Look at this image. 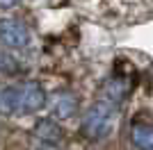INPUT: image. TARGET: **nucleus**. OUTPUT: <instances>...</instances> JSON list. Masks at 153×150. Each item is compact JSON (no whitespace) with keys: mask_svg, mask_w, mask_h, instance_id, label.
I'll return each instance as SVG.
<instances>
[{"mask_svg":"<svg viewBox=\"0 0 153 150\" xmlns=\"http://www.w3.org/2000/svg\"><path fill=\"white\" fill-rule=\"evenodd\" d=\"M19 0H0V7H12V5H16Z\"/></svg>","mask_w":153,"mask_h":150,"instance_id":"obj_11","label":"nucleus"},{"mask_svg":"<svg viewBox=\"0 0 153 150\" xmlns=\"http://www.w3.org/2000/svg\"><path fill=\"white\" fill-rule=\"evenodd\" d=\"M55 116H59V118H69V116H73V114L78 112V100L73 98L71 93H62L57 100H55Z\"/></svg>","mask_w":153,"mask_h":150,"instance_id":"obj_8","label":"nucleus"},{"mask_svg":"<svg viewBox=\"0 0 153 150\" xmlns=\"http://www.w3.org/2000/svg\"><path fill=\"white\" fill-rule=\"evenodd\" d=\"M16 68V64H14V59L7 52H2L0 50V73H9V71H14Z\"/></svg>","mask_w":153,"mask_h":150,"instance_id":"obj_9","label":"nucleus"},{"mask_svg":"<svg viewBox=\"0 0 153 150\" xmlns=\"http://www.w3.org/2000/svg\"><path fill=\"white\" fill-rule=\"evenodd\" d=\"M114 123H117V107L105 102V100H98L87 109L82 118V134L85 137L94 139H105L110 132L114 130Z\"/></svg>","mask_w":153,"mask_h":150,"instance_id":"obj_1","label":"nucleus"},{"mask_svg":"<svg viewBox=\"0 0 153 150\" xmlns=\"http://www.w3.org/2000/svg\"><path fill=\"white\" fill-rule=\"evenodd\" d=\"M34 137L41 139L44 143H57L59 139H62V127L53 118H41L34 125Z\"/></svg>","mask_w":153,"mask_h":150,"instance_id":"obj_5","label":"nucleus"},{"mask_svg":"<svg viewBox=\"0 0 153 150\" xmlns=\"http://www.w3.org/2000/svg\"><path fill=\"white\" fill-rule=\"evenodd\" d=\"M130 141L137 150H153V125L135 123L130 127Z\"/></svg>","mask_w":153,"mask_h":150,"instance_id":"obj_6","label":"nucleus"},{"mask_svg":"<svg viewBox=\"0 0 153 150\" xmlns=\"http://www.w3.org/2000/svg\"><path fill=\"white\" fill-rule=\"evenodd\" d=\"M46 105V91L39 82L19 84V114L39 112Z\"/></svg>","mask_w":153,"mask_h":150,"instance_id":"obj_2","label":"nucleus"},{"mask_svg":"<svg viewBox=\"0 0 153 150\" xmlns=\"http://www.w3.org/2000/svg\"><path fill=\"white\" fill-rule=\"evenodd\" d=\"M126 93H128V82L121 80V77H112V80H108L105 84H103L101 100H105V102H110V105L119 107V102H123Z\"/></svg>","mask_w":153,"mask_h":150,"instance_id":"obj_4","label":"nucleus"},{"mask_svg":"<svg viewBox=\"0 0 153 150\" xmlns=\"http://www.w3.org/2000/svg\"><path fill=\"white\" fill-rule=\"evenodd\" d=\"M0 114H19V84L0 87Z\"/></svg>","mask_w":153,"mask_h":150,"instance_id":"obj_7","label":"nucleus"},{"mask_svg":"<svg viewBox=\"0 0 153 150\" xmlns=\"http://www.w3.org/2000/svg\"><path fill=\"white\" fill-rule=\"evenodd\" d=\"M37 150H59V148H57L55 143H41V146H39Z\"/></svg>","mask_w":153,"mask_h":150,"instance_id":"obj_10","label":"nucleus"},{"mask_svg":"<svg viewBox=\"0 0 153 150\" xmlns=\"http://www.w3.org/2000/svg\"><path fill=\"white\" fill-rule=\"evenodd\" d=\"M0 41L7 48H25L30 43V32L21 21L0 18Z\"/></svg>","mask_w":153,"mask_h":150,"instance_id":"obj_3","label":"nucleus"}]
</instances>
